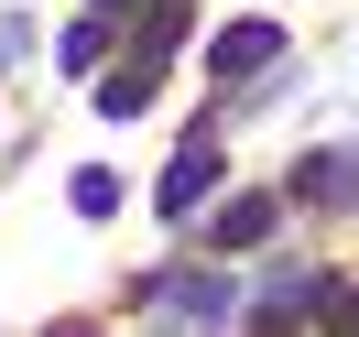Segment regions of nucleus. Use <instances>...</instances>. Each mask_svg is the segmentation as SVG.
<instances>
[{"label":"nucleus","instance_id":"f257e3e1","mask_svg":"<svg viewBox=\"0 0 359 337\" xmlns=\"http://www.w3.org/2000/svg\"><path fill=\"white\" fill-rule=\"evenodd\" d=\"M153 196H163V218H196V207L218 196V142H185V153L163 163V185H153Z\"/></svg>","mask_w":359,"mask_h":337},{"label":"nucleus","instance_id":"f03ea898","mask_svg":"<svg viewBox=\"0 0 359 337\" xmlns=\"http://www.w3.org/2000/svg\"><path fill=\"white\" fill-rule=\"evenodd\" d=\"M272 55H283V33H272V22H229V33H218V55H207V66H218V76H262Z\"/></svg>","mask_w":359,"mask_h":337},{"label":"nucleus","instance_id":"7ed1b4c3","mask_svg":"<svg viewBox=\"0 0 359 337\" xmlns=\"http://www.w3.org/2000/svg\"><path fill=\"white\" fill-rule=\"evenodd\" d=\"M272 218H283L272 196H229L218 218H207V240H218V250H262V240H272Z\"/></svg>","mask_w":359,"mask_h":337},{"label":"nucleus","instance_id":"20e7f679","mask_svg":"<svg viewBox=\"0 0 359 337\" xmlns=\"http://www.w3.org/2000/svg\"><path fill=\"white\" fill-rule=\"evenodd\" d=\"M153 88H163V55H131L120 76H98V109H109V120H131V109H153Z\"/></svg>","mask_w":359,"mask_h":337},{"label":"nucleus","instance_id":"39448f33","mask_svg":"<svg viewBox=\"0 0 359 337\" xmlns=\"http://www.w3.org/2000/svg\"><path fill=\"white\" fill-rule=\"evenodd\" d=\"M98 55H109V22L88 11V22H76L66 44H55V66H66V76H98Z\"/></svg>","mask_w":359,"mask_h":337},{"label":"nucleus","instance_id":"423d86ee","mask_svg":"<svg viewBox=\"0 0 359 337\" xmlns=\"http://www.w3.org/2000/svg\"><path fill=\"white\" fill-rule=\"evenodd\" d=\"M163 305H175V315H185V326H207V315H218V305H229V294H218V283H207V272H185V283H163Z\"/></svg>","mask_w":359,"mask_h":337},{"label":"nucleus","instance_id":"0eeeda50","mask_svg":"<svg viewBox=\"0 0 359 337\" xmlns=\"http://www.w3.org/2000/svg\"><path fill=\"white\" fill-rule=\"evenodd\" d=\"M66 196H76V218H109V207H120V174H109V163H88Z\"/></svg>","mask_w":359,"mask_h":337},{"label":"nucleus","instance_id":"6e6552de","mask_svg":"<svg viewBox=\"0 0 359 337\" xmlns=\"http://www.w3.org/2000/svg\"><path fill=\"white\" fill-rule=\"evenodd\" d=\"M88 11H98V22H109V11H153V0H88Z\"/></svg>","mask_w":359,"mask_h":337},{"label":"nucleus","instance_id":"1a4fd4ad","mask_svg":"<svg viewBox=\"0 0 359 337\" xmlns=\"http://www.w3.org/2000/svg\"><path fill=\"white\" fill-rule=\"evenodd\" d=\"M337 337H359V305H348V326H337Z\"/></svg>","mask_w":359,"mask_h":337}]
</instances>
